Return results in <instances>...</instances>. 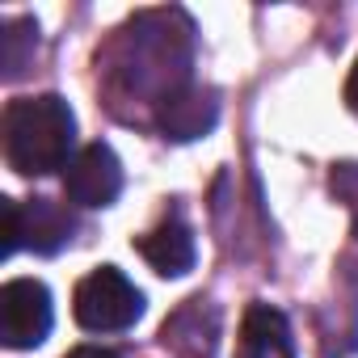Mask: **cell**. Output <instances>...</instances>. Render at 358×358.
Listing matches in <instances>:
<instances>
[{
  "mask_svg": "<svg viewBox=\"0 0 358 358\" xmlns=\"http://www.w3.org/2000/svg\"><path fill=\"white\" fill-rule=\"evenodd\" d=\"M76 143V114L64 97H17L5 110V156L22 177H47L68 160Z\"/></svg>",
  "mask_w": 358,
  "mask_h": 358,
  "instance_id": "6da1fadb",
  "label": "cell"
},
{
  "mask_svg": "<svg viewBox=\"0 0 358 358\" xmlns=\"http://www.w3.org/2000/svg\"><path fill=\"white\" fill-rule=\"evenodd\" d=\"M236 358H295L287 316L278 308H270V303H253L245 312V320H241Z\"/></svg>",
  "mask_w": 358,
  "mask_h": 358,
  "instance_id": "ba28073f",
  "label": "cell"
},
{
  "mask_svg": "<svg viewBox=\"0 0 358 358\" xmlns=\"http://www.w3.org/2000/svg\"><path fill=\"white\" fill-rule=\"evenodd\" d=\"M51 333V291L38 278H13L0 287V341L9 350H34Z\"/></svg>",
  "mask_w": 358,
  "mask_h": 358,
  "instance_id": "3957f363",
  "label": "cell"
},
{
  "mask_svg": "<svg viewBox=\"0 0 358 358\" xmlns=\"http://www.w3.org/2000/svg\"><path fill=\"white\" fill-rule=\"evenodd\" d=\"M0 211H5V257H13L22 245L34 253H55L68 236H72V220L59 203L51 199H0Z\"/></svg>",
  "mask_w": 358,
  "mask_h": 358,
  "instance_id": "277c9868",
  "label": "cell"
},
{
  "mask_svg": "<svg viewBox=\"0 0 358 358\" xmlns=\"http://www.w3.org/2000/svg\"><path fill=\"white\" fill-rule=\"evenodd\" d=\"M34 51H38V26H34L30 17H22V22H9V26H5V51H0L5 76H9V80H17V76L30 68Z\"/></svg>",
  "mask_w": 358,
  "mask_h": 358,
  "instance_id": "9c48e42d",
  "label": "cell"
},
{
  "mask_svg": "<svg viewBox=\"0 0 358 358\" xmlns=\"http://www.w3.org/2000/svg\"><path fill=\"white\" fill-rule=\"evenodd\" d=\"M72 312L93 333H118V329H131L143 316V295L135 291V282L122 270L101 266V270H93L76 282Z\"/></svg>",
  "mask_w": 358,
  "mask_h": 358,
  "instance_id": "7a4b0ae2",
  "label": "cell"
},
{
  "mask_svg": "<svg viewBox=\"0 0 358 358\" xmlns=\"http://www.w3.org/2000/svg\"><path fill=\"white\" fill-rule=\"evenodd\" d=\"M64 358H118L114 350H101V345H76V350H68Z\"/></svg>",
  "mask_w": 358,
  "mask_h": 358,
  "instance_id": "30bf717a",
  "label": "cell"
},
{
  "mask_svg": "<svg viewBox=\"0 0 358 358\" xmlns=\"http://www.w3.org/2000/svg\"><path fill=\"white\" fill-rule=\"evenodd\" d=\"M345 106L358 114V59H354V72H350V80H345Z\"/></svg>",
  "mask_w": 358,
  "mask_h": 358,
  "instance_id": "8fae6325",
  "label": "cell"
},
{
  "mask_svg": "<svg viewBox=\"0 0 358 358\" xmlns=\"http://www.w3.org/2000/svg\"><path fill=\"white\" fill-rule=\"evenodd\" d=\"M64 194L76 207H110L122 194V164H118L114 148H106V143L80 148L64 173Z\"/></svg>",
  "mask_w": 358,
  "mask_h": 358,
  "instance_id": "5b68a950",
  "label": "cell"
},
{
  "mask_svg": "<svg viewBox=\"0 0 358 358\" xmlns=\"http://www.w3.org/2000/svg\"><path fill=\"white\" fill-rule=\"evenodd\" d=\"M220 122V97L211 89H173L160 97L156 106V127L164 139H177V143H190V139H203L211 127Z\"/></svg>",
  "mask_w": 358,
  "mask_h": 358,
  "instance_id": "8992f818",
  "label": "cell"
},
{
  "mask_svg": "<svg viewBox=\"0 0 358 358\" xmlns=\"http://www.w3.org/2000/svg\"><path fill=\"white\" fill-rule=\"evenodd\" d=\"M354 236H358V220H354Z\"/></svg>",
  "mask_w": 358,
  "mask_h": 358,
  "instance_id": "7c38bea8",
  "label": "cell"
},
{
  "mask_svg": "<svg viewBox=\"0 0 358 358\" xmlns=\"http://www.w3.org/2000/svg\"><path fill=\"white\" fill-rule=\"evenodd\" d=\"M135 249H139V257H143L156 274H164V278H182L186 270H194V232L186 228L182 215L160 220L152 232H143V236L135 241Z\"/></svg>",
  "mask_w": 358,
  "mask_h": 358,
  "instance_id": "52a82bcc",
  "label": "cell"
}]
</instances>
